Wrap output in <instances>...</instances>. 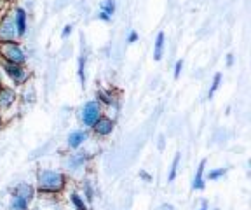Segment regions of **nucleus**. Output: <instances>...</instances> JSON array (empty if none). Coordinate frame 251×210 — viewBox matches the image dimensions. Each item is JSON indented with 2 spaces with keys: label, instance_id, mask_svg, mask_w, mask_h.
I'll return each instance as SVG.
<instances>
[{
  "label": "nucleus",
  "instance_id": "obj_13",
  "mask_svg": "<svg viewBox=\"0 0 251 210\" xmlns=\"http://www.w3.org/2000/svg\"><path fill=\"white\" fill-rule=\"evenodd\" d=\"M204 172H206V159L199 163V167L196 170V175H194L192 180V189L194 191H202L206 187V177H204Z\"/></svg>",
  "mask_w": 251,
  "mask_h": 210
},
{
  "label": "nucleus",
  "instance_id": "obj_4",
  "mask_svg": "<svg viewBox=\"0 0 251 210\" xmlns=\"http://www.w3.org/2000/svg\"><path fill=\"white\" fill-rule=\"evenodd\" d=\"M101 116H103V105L96 102V100H89V102L84 103L82 109H80V121H82L84 128H87V130H91L93 124L96 123Z\"/></svg>",
  "mask_w": 251,
  "mask_h": 210
},
{
  "label": "nucleus",
  "instance_id": "obj_32",
  "mask_svg": "<svg viewBox=\"0 0 251 210\" xmlns=\"http://www.w3.org/2000/svg\"><path fill=\"white\" fill-rule=\"evenodd\" d=\"M2 84L4 83H2V70H0V86H2Z\"/></svg>",
  "mask_w": 251,
  "mask_h": 210
},
{
  "label": "nucleus",
  "instance_id": "obj_16",
  "mask_svg": "<svg viewBox=\"0 0 251 210\" xmlns=\"http://www.w3.org/2000/svg\"><path fill=\"white\" fill-rule=\"evenodd\" d=\"M9 209H11V210H30V203H28L26 200L21 198V196H18V194L12 193Z\"/></svg>",
  "mask_w": 251,
  "mask_h": 210
},
{
  "label": "nucleus",
  "instance_id": "obj_25",
  "mask_svg": "<svg viewBox=\"0 0 251 210\" xmlns=\"http://www.w3.org/2000/svg\"><path fill=\"white\" fill-rule=\"evenodd\" d=\"M138 39H140V35H138V32H129V35H127V42L129 44H134V42H138Z\"/></svg>",
  "mask_w": 251,
  "mask_h": 210
},
{
  "label": "nucleus",
  "instance_id": "obj_12",
  "mask_svg": "<svg viewBox=\"0 0 251 210\" xmlns=\"http://www.w3.org/2000/svg\"><path fill=\"white\" fill-rule=\"evenodd\" d=\"M12 193L18 194V196H21L23 200H26L28 203H31L33 200H35L37 189L33 186H31L30 182H20V184H16V186H14Z\"/></svg>",
  "mask_w": 251,
  "mask_h": 210
},
{
  "label": "nucleus",
  "instance_id": "obj_5",
  "mask_svg": "<svg viewBox=\"0 0 251 210\" xmlns=\"http://www.w3.org/2000/svg\"><path fill=\"white\" fill-rule=\"evenodd\" d=\"M91 156L87 152H72L63 158V168L70 174H75L78 170H84V168L89 165Z\"/></svg>",
  "mask_w": 251,
  "mask_h": 210
},
{
  "label": "nucleus",
  "instance_id": "obj_24",
  "mask_svg": "<svg viewBox=\"0 0 251 210\" xmlns=\"http://www.w3.org/2000/svg\"><path fill=\"white\" fill-rule=\"evenodd\" d=\"M72 32H74V27H72V25H65V27H63L61 37L63 39H68V37L72 35Z\"/></svg>",
  "mask_w": 251,
  "mask_h": 210
},
{
  "label": "nucleus",
  "instance_id": "obj_10",
  "mask_svg": "<svg viewBox=\"0 0 251 210\" xmlns=\"http://www.w3.org/2000/svg\"><path fill=\"white\" fill-rule=\"evenodd\" d=\"M87 139H89V131H87V128H84V130L70 131V133H68V137H67L68 149H72V151H77V149H80V147L87 142Z\"/></svg>",
  "mask_w": 251,
  "mask_h": 210
},
{
  "label": "nucleus",
  "instance_id": "obj_22",
  "mask_svg": "<svg viewBox=\"0 0 251 210\" xmlns=\"http://www.w3.org/2000/svg\"><path fill=\"white\" fill-rule=\"evenodd\" d=\"M225 174H227V168H215V170H211L208 174V179L209 180H218V179H222Z\"/></svg>",
  "mask_w": 251,
  "mask_h": 210
},
{
  "label": "nucleus",
  "instance_id": "obj_26",
  "mask_svg": "<svg viewBox=\"0 0 251 210\" xmlns=\"http://www.w3.org/2000/svg\"><path fill=\"white\" fill-rule=\"evenodd\" d=\"M159 210H175V207H173L171 203H162V205L159 207Z\"/></svg>",
  "mask_w": 251,
  "mask_h": 210
},
{
  "label": "nucleus",
  "instance_id": "obj_23",
  "mask_svg": "<svg viewBox=\"0 0 251 210\" xmlns=\"http://www.w3.org/2000/svg\"><path fill=\"white\" fill-rule=\"evenodd\" d=\"M181 70H183V60H178L176 63H175V72H173V76H175V79H180Z\"/></svg>",
  "mask_w": 251,
  "mask_h": 210
},
{
  "label": "nucleus",
  "instance_id": "obj_1",
  "mask_svg": "<svg viewBox=\"0 0 251 210\" xmlns=\"http://www.w3.org/2000/svg\"><path fill=\"white\" fill-rule=\"evenodd\" d=\"M67 187V175L54 168H40L37 172V193L40 194H59Z\"/></svg>",
  "mask_w": 251,
  "mask_h": 210
},
{
  "label": "nucleus",
  "instance_id": "obj_17",
  "mask_svg": "<svg viewBox=\"0 0 251 210\" xmlns=\"http://www.w3.org/2000/svg\"><path fill=\"white\" fill-rule=\"evenodd\" d=\"M70 202H72V205H74L75 210H89L87 209V202L84 200V196H80L77 191L70 193Z\"/></svg>",
  "mask_w": 251,
  "mask_h": 210
},
{
  "label": "nucleus",
  "instance_id": "obj_20",
  "mask_svg": "<svg viewBox=\"0 0 251 210\" xmlns=\"http://www.w3.org/2000/svg\"><path fill=\"white\" fill-rule=\"evenodd\" d=\"M220 84H222V74H215V77H213V81H211V86H209V91H208V98L211 100L213 96H215V93L218 91V88H220Z\"/></svg>",
  "mask_w": 251,
  "mask_h": 210
},
{
  "label": "nucleus",
  "instance_id": "obj_21",
  "mask_svg": "<svg viewBox=\"0 0 251 210\" xmlns=\"http://www.w3.org/2000/svg\"><path fill=\"white\" fill-rule=\"evenodd\" d=\"M84 200L86 202H93L94 200V187H93V182L91 180H84Z\"/></svg>",
  "mask_w": 251,
  "mask_h": 210
},
{
  "label": "nucleus",
  "instance_id": "obj_8",
  "mask_svg": "<svg viewBox=\"0 0 251 210\" xmlns=\"http://www.w3.org/2000/svg\"><path fill=\"white\" fill-rule=\"evenodd\" d=\"M18 102V93H16L14 86H0V112H5L9 109L14 107V103Z\"/></svg>",
  "mask_w": 251,
  "mask_h": 210
},
{
  "label": "nucleus",
  "instance_id": "obj_29",
  "mask_svg": "<svg viewBox=\"0 0 251 210\" xmlns=\"http://www.w3.org/2000/svg\"><path fill=\"white\" fill-rule=\"evenodd\" d=\"M199 210H209V207H208V203L206 202H202V207H201Z\"/></svg>",
  "mask_w": 251,
  "mask_h": 210
},
{
  "label": "nucleus",
  "instance_id": "obj_19",
  "mask_svg": "<svg viewBox=\"0 0 251 210\" xmlns=\"http://www.w3.org/2000/svg\"><path fill=\"white\" fill-rule=\"evenodd\" d=\"M86 60H87V56L84 55H80L78 56V79H80V84L82 86H86Z\"/></svg>",
  "mask_w": 251,
  "mask_h": 210
},
{
  "label": "nucleus",
  "instance_id": "obj_14",
  "mask_svg": "<svg viewBox=\"0 0 251 210\" xmlns=\"http://www.w3.org/2000/svg\"><path fill=\"white\" fill-rule=\"evenodd\" d=\"M164 48H166V35L164 32H159L155 37V42H153V60L155 61H161L162 56H164Z\"/></svg>",
  "mask_w": 251,
  "mask_h": 210
},
{
  "label": "nucleus",
  "instance_id": "obj_6",
  "mask_svg": "<svg viewBox=\"0 0 251 210\" xmlns=\"http://www.w3.org/2000/svg\"><path fill=\"white\" fill-rule=\"evenodd\" d=\"M9 40H18L12 9L2 12V16H0V42H9Z\"/></svg>",
  "mask_w": 251,
  "mask_h": 210
},
{
  "label": "nucleus",
  "instance_id": "obj_27",
  "mask_svg": "<svg viewBox=\"0 0 251 210\" xmlns=\"http://www.w3.org/2000/svg\"><path fill=\"white\" fill-rule=\"evenodd\" d=\"M227 65H228V67H232V65H234V55L227 56Z\"/></svg>",
  "mask_w": 251,
  "mask_h": 210
},
{
  "label": "nucleus",
  "instance_id": "obj_9",
  "mask_svg": "<svg viewBox=\"0 0 251 210\" xmlns=\"http://www.w3.org/2000/svg\"><path fill=\"white\" fill-rule=\"evenodd\" d=\"M12 16H14L16 35H18V39H23L28 32V12L23 7H14L12 9Z\"/></svg>",
  "mask_w": 251,
  "mask_h": 210
},
{
  "label": "nucleus",
  "instance_id": "obj_15",
  "mask_svg": "<svg viewBox=\"0 0 251 210\" xmlns=\"http://www.w3.org/2000/svg\"><path fill=\"white\" fill-rule=\"evenodd\" d=\"M96 102L105 105V107H112L115 103L114 91L112 90H100V91H96Z\"/></svg>",
  "mask_w": 251,
  "mask_h": 210
},
{
  "label": "nucleus",
  "instance_id": "obj_31",
  "mask_svg": "<svg viewBox=\"0 0 251 210\" xmlns=\"http://www.w3.org/2000/svg\"><path fill=\"white\" fill-rule=\"evenodd\" d=\"M2 124H4V119H2V112H0V128H2Z\"/></svg>",
  "mask_w": 251,
  "mask_h": 210
},
{
  "label": "nucleus",
  "instance_id": "obj_7",
  "mask_svg": "<svg viewBox=\"0 0 251 210\" xmlns=\"http://www.w3.org/2000/svg\"><path fill=\"white\" fill-rule=\"evenodd\" d=\"M93 133L96 135V137H101V139H105V137H110V135L114 133L115 130V121L112 118H108V116L103 114L101 118L96 121V123L93 124Z\"/></svg>",
  "mask_w": 251,
  "mask_h": 210
},
{
  "label": "nucleus",
  "instance_id": "obj_11",
  "mask_svg": "<svg viewBox=\"0 0 251 210\" xmlns=\"http://www.w3.org/2000/svg\"><path fill=\"white\" fill-rule=\"evenodd\" d=\"M115 9H117V2H115V0H101V5H100V11L96 12V18H98L100 21L108 23V21H112V18H114Z\"/></svg>",
  "mask_w": 251,
  "mask_h": 210
},
{
  "label": "nucleus",
  "instance_id": "obj_28",
  "mask_svg": "<svg viewBox=\"0 0 251 210\" xmlns=\"http://www.w3.org/2000/svg\"><path fill=\"white\" fill-rule=\"evenodd\" d=\"M140 175H141V177H143V179H145V180H150V179H152L149 174H147V172H140Z\"/></svg>",
  "mask_w": 251,
  "mask_h": 210
},
{
  "label": "nucleus",
  "instance_id": "obj_18",
  "mask_svg": "<svg viewBox=\"0 0 251 210\" xmlns=\"http://www.w3.org/2000/svg\"><path fill=\"white\" fill-rule=\"evenodd\" d=\"M180 161H181V154L178 152L175 158H173V163H171V168H169V174H168V182H173L178 175V168H180Z\"/></svg>",
  "mask_w": 251,
  "mask_h": 210
},
{
  "label": "nucleus",
  "instance_id": "obj_33",
  "mask_svg": "<svg viewBox=\"0 0 251 210\" xmlns=\"http://www.w3.org/2000/svg\"><path fill=\"white\" fill-rule=\"evenodd\" d=\"M0 9H2V0H0Z\"/></svg>",
  "mask_w": 251,
  "mask_h": 210
},
{
  "label": "nucleus",
  "instance_id": "obj_30",
  "mask_svg": "<svg viewBox=\"0 0 251 210\" xmlns=\"http://www.w3.org/2000/svg\"><path fill=\"white\" fill-rule=\"evenodd\" d=\"M159 147H161V149L164 147V139H162V137H161V142H159Z\"/></svg>",
  "mask_w": 251,
  "mask_h": 210
},
{
  "label": "nucleus",
  "instance_id": "obj_2",
  "mask_svg": "<svg viewBox=\"0 0 251 210\" xmlns=\"http://www.w3.org/2000/svg\"><path fill=\"white\" fill-rule=\"evenodd\" d=\"M0 60L9 61V63L25 65L28 56L18 40H9V42H0Z\"/></svg>",
  "mask_w": 251,
  "mask_h": 210
},
{
  "label": "nucleus",
  "instance_id": "obj_3",
  "mask_svg": "<svg viewBox=\"0 0 251 210\" xmlns=\"http://www.w3.org/2000/svg\"><path fill=\"white\" fill-rule=\"evenodd\" d=\"M0 70L11 79V83L14 84V86H23V84H26L28 79H30V72L25 68V65L9 63V61H2V60H0Z\"/></svg>",
  "mask_w": 251,
  "mask_h": 210
}]
</instances>
